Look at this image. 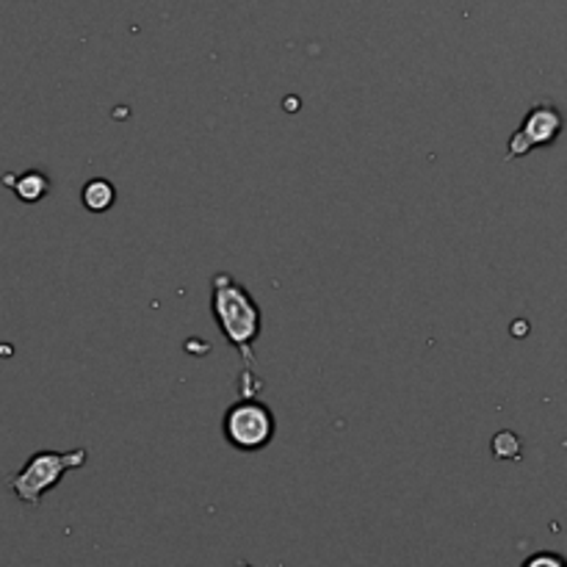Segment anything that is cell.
<instances>
[{"label":"cell","mask_w":567,"mask_h":567,"mask_svg":"<svg viewBox=\"0 0 567 567\" xmlns=\"http://www.w3.org/2000/svg\"><path fill=\"white\" fill-rule=\"evenodd\" d=\"M210 313H214L227 343L244 358V369H249L255 360L252 347L264 330V313H260L252 293L236 277L219 271L210 280Z\"/></svg>","instance_id":"obj_1"},{"label":"cell","mask_w":567,"mask_h":567,"mask_svg":"<svg viewBox=\"0 0 567 567\" xmlns=\"http://www.w3.org/2000/svg\"><path fill=\"white\" fill-rule=\"evenodd\" d=\"M89 460L86 449H72V452H37L25 460L14 476H9V491L28 507H39L70 471L83 468Z\"/></svg>","instance_id":"obj_2"},{"label":"cell","mask_w":567,"mask_h":567,"mask_svg":"<svg viewBox=\"0 0 567 567\" xmlns=\"http://www.w3.org/2000/svg\"><path fill=\"white\" fill-rule=\"evenodd\" d=\"M277 432L275 413L260 399H238L221 419V435L236 452L255 454L271 443Z\"/></svg>","instance_id":"obj_3"},{"label":"cell","mask_w":567,"mask_h":567,"mask_svg":"<svg viewBox=\"0 0 567 567\" xmlns=\"http://www.w3.org/2000/svg\"><path fill=\"white\" fill-rule=\"evenodd\" d=\"M563 127H565L563 111H559L551 100H540V103L532 105L529 114L524 116L518 131L509 136L507 161L524 158V155H529L532 150L537 147H548V144L557 142Z\"/></svg>","instance_id":"obj_4"},{"label":"cell","mask_w":567,"mask_h":567,"mask_svg":"<svg viewBox=\"0 0 567 567\" xmlns=\"http://www.w3.org/2000/svg\"><path fill=\"white\" fill-rule=\"evenodd\" d=\"M0 183H3L6 188H11L20 203H28V205L42 203V199L50 194V188H53L50 177L39 169L20 172V175H3V181Z\"/></svg>","instance_id":"obj_5"},{"label":"cell","mask_w":567,"mask_h":567,"mask_svg":"<svg viewBox=\"0 0 567 567\" xmlns=\"http://www.w3.org/2000/svg\"><path fill=\"white\" fill-rule=\"evenodd\" d=\"M81 203L83 208L92 210V214H105V210L114 208L116 203V188L114 183L105 181V177H94L86 186L81 188Z\"/></svg>","instance_id":"obj_6"},{"label":"cell","mask_w":567,"mask_h":567,"mask_svg":"<svg viewBox=\"0 0 567 567\" xmlns=\"http://www.w3.org/2000/svg\"><path fill=\"white\" fill-rule=\"evenodd\" d=\"M493 457L496 460H518L520 457V441L515 432H498L493 437Z\"/></svg>","instance_id":"obj_7"},{"label":"cell","mask_w":567,"mask_h":567,"mask_svg":"<svg viewBox=\"0 0 567 567\" xmlns=\"http://www.w3.org/2000/svg\"><path fill=\"white\" fill-rule=\"evenodd\" d=\"M520 567H567V563H565V557H559V554L540 551V554H532V557L526 559Z\"/></svg>","instance_id":"obj_8"},{"label":"cell","mask_w":567,"mask_h":567,"mask_svg":"<svg viewBox=\"0 0 567 567\" xmlns=\"http://www.w3.org/2000/svg\"><path fill=\"white\" fill-rule=\"evenodd\" d=\"M238 567H252V565H238Z\"/></svg>","instance_id":"obj_9"}]
</instances>
